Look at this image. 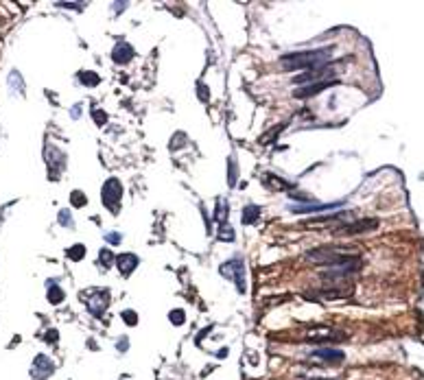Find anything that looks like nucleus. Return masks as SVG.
I'll return each mask as SVG.
<instances>
[{"label":"nucleus","instance_id":"obj_1","mask_svg":"<svg viewBox=\"0 0 424 380\" xmlns=\"http://www.w3.org/2000/svg\"><path fill=\"white\" fill-rule=\"evenodd\" d=\"M333 57V46L320 50H306V52H291L280 59L284 70H315L322 66H328V59Z\"/></svg>","mask_w":424,"mask_h":380},{"label":"nucleus","instance_id":"obj_2","mask_svg":"<svg viewBox=\"0 0 424 380\" xmlns=\"http://www.w3.org/2000/svg\"><path fill=\"white\" fill-rule=\"evenodd\" d=\"M101 199H103V206L110 210L112 214L118 212V206H121V199H123V186L116 177H110L105 181V186L101 190Z\"/></svg>","mask_w":424,"mask_h":380},{"label":"nucleus","instance_id":"obj_3","mask_svg":"<svg viewBox=\"0 0 424 380\" xmlns=\"http://www.w3.org/2000/svg\"><path fill=\"white\" fill-rule=\"evenodd\" d=\"M243 273H245V265H243V258H241V256H234L232 260H228L225 265H221V275H223V278H232V280L236 282L238 293H245V291H247Z\"/></svg>","mask_w":424,"mask_h":380},{"label":"nucleus","instance_id":"obj_4","mask_svg":"<svg viewBox=\"0 0 424 380\" xmlns=\"http://www.w3.org/2000/svg\"><path fill=\"white\" fill-rule=\"evenodd\" d=\"M52 371H55L52 360L46 356V354H37L35 360H33V365H31V378L33 380H46Z\"/></svg>","mask_w":424,"mask_h":380},{"label":"nucleus","instance_id":"obj_5","mask_svg":"<svg viewBox=\"0 0 424 380\" xmlns=\"http://www.w3.org/2000/svg\"><path fill=\"white\" fill-rule=\"evenodd\" d=\"M110 304V293L108 288H96L92 295H88V308L94 317H101L105 312V308Z\"/></svg>","mask_w":424,"mask_h":380},{"label":"nucleus","instance_id":"obj_6","mask_svg":"<svg viewBox=\"0 0 424 380\" xmlns=\"http://www.w3.org/2000/svg\"><path fill=\"white\" fill-rule=\"evenodd\" d=\"M343 201H335V203H291L289 210L295 214H306V212H324V210H335V208H341Z\"/></svg>","mask_w":424,"mask_h":380},{"label":"nucleus","instance_id":"obj_7","mask_svg":"<svg viewBox=\"0 0 424 380\" xmlns=\"http://www.w3.org/2000/svg\"><path fill=\"white\" fill-rule=\"evenodd\" d=\"M114 260L118 265V271L123 275H129L138 267V256H134V254H121V256H116Z\"/></svg>","mask_w":424,"mask_h":380},{"label":"nucleus","instance_id":"obj_8","mask_svg":"<svg viewBox=\"0 0 424 380\" xmlns=\"http://www.w3.org/2000/svg\"><path fill=\"white\" fill-rule=\"evenodd\" d=\"M131 57H134V48H131L127 42L116 44L114 50H112V59H114V64H127Z\"/></svg>","mask_w":424,"mask_h":380},{"label":"nucleus","instance_id":"obj_9","mask_svg":"<svg viewBox=\"0 0 424 380\" xmlns=\"http://www.w3.org/2000/svg\"><path fill=\"white\" fill-rule=\"evenodd\" d=\"M335 83H337L335 79H326V81H320V83H315V85H306V88L297 90V92H295V96H297V98L315 96V94H320V92H322L324 88H330V85H335Z\"/></svg>","mask_w":424,"mask_h":380},{"label":"nucleus","instance_id":"obj_10","mask_svg":"<svg viewBox=\"0 0 424 380\" xmlns=\"http://www.w3.org/2000/svg\"><path fill=\"white\" fill-rule=\"evenodd\" d=\"M315 358H324V363H341L346 358V354L341 350H335V347H324V350L313 352Z\"/></svg>","mask_w":424,"mask_h":380},{"label":"nucleus","instance_id":"obj_11","mask_svg":"<svg viewBox=\"0 0 424 380\" xmlns=\"http://www.w3.org/2000/svg\"><path fill=\"white\" fill-rule=\"evenodd\" d=\"M260 206H256V203H249V206H245L243 208V214H241V219L245 225H251L254 221H258V216H260Z\"/></svg>","mask_w":424,"mask_h":380},{"label":"nucleus","instance_id":"obj_12","mask_svg":"<svg viewBox=\"0 0 424 380\" xmlns=\"http://www.w3.org/2000/svg\"><path fill=\"white\" fill-rule=\"evenodd\" d=\"M48 293H46V297H48V301L50 304H62L64 301V291H62V286H57V282H48Z\"/></svg>","mask_w":424,"mask_h":380},{"label":"nucleus","instance_id":"obj_13","mask_svg":"<svg viewBox=\"0 0 424 380\" xmlns=\"http://www.w3.org/2000/svg\"><path fill=\"white\" fill-rule=\"evenodd\" d=\"M98 262L103 265V269H110L112 262H114V254H112L110 249H101V251H98Z\"/></svg>","mask_w":424,"mask_h":380},{"label":"nucleus","instance_id":"obj_14","mask_svg":"<svg viewBox=\"0 0 424 380\" xmlns=\"http://www.w3.org/2000/svg\"><path fill=\"white\" fill-rule=\"evenodd\" d=\"M219 240H228V242L234 240V229H232V227L228 225V221L221 223V232H219Z\"/></svg>","mask_w":424,"mask_h":380},{"label":"nucleus","instance_id":"obj_15","mask_svg":"<svg viewBox=\"0 0 424 380\" xmlns=\"http://www.w3.org/2000/svg\"><path fill=\"white\" fill-rule=\"evenodd\" d=\"M66 254H68V258H70V260H75V262H77V260H81L83 256H85V247H83V245H72Z\"/></svg>","mask_w":424,"mask_h":380},{"label":"nucleus","instance_id":"obj_16","mask_svg":"<svg viewBox=\"0 0 424 380\" xmlns=\"http://www.w3.org/2000/svg\"><path fill=\"white\" fill-rule=\"evenodd\" d=\"M169 319H171V324H173V326H184L186 314H184V310H180V308H175V310L169 312Z\"/></svg>","mask_w":424,"mask_h":380},{"label":"nucleus","instance_id":"obj_17","mask_svg":"<svg viewBox=\"0 0 424 380\" xmlns=\"http://www.w3.org/2000/svg\"><path fill=\"white\" fill-rule=\"evenodd\" d=\"M79 79H81L83 85H90V88H94V85L98 83V75H96V72H81V75H79Z\"/></svg>","mask_w":424,"mask_h":380},{"label":"nucleus","instance_id":"obj_18","mask_svg":"<svg viewBox=\"0 0 424 380\" xmlns=\"http://www.w3.org/2000/svg\"><path fill=\"white\" fill-rule=\"evenodd\" d=\"M70 201H72V206L81 208V206H85V203H88V197H85L81 190H75V193L70 195Z\"/></svg>","mask_w":424,"mask_h":380},{"label":"nucleus","instance_id":"obj_19","mask_svg":"<svg viewBox=\"0 0 424 380\" xmlns=\"http://www.w3.org/2000/svg\"><path fill=\"white\" fill-rule=\"evenodd\" d=\"M59 223H62L64 227H75V223H72V214L68 212V210H62V212H59Z\"/></svg>","mask_w":424,"mask_h":380},{"label":"nucleus","instance_id":"obj_20","mask_svg":"<svg viewBox=\"0 0 424 380\" xmlns=\"http://www.w3.org/2000/svg\"><path fill=\"white\" fill-rule=\"evenodd\" d=\"M123 319H125V324H127V326H136L138 324V314L134 310H125L123 312Z\"/></svg>","mask_w":424,"mask_h":380},{"label":"nucleus","instance_id":"obj_21","mask_svg":"<svg viewBox=\"0 0 424 380\" xmlns=\"http://www.w3.org/2000/svg\"><path fill=\"white\" fill-rule=\"evenodd\" d=\"M236 183V162L234 157H230V186H234Z\"/></svg>","mask_w":424,"mask_h":380},{"label":"nucleus","instance_id":"obj_22","mask_svg":"<svg viewBox=\"0 0 424 380\" xmlns=\"http://www.w3.org/2000/svg\"><path fill=\"white\" fill-rule=\"evenodd\" d=\"M105 240H108L110 245H118V242L123 240V236H121V234H116V232H110L108 236H105Z\"/></svg>","mask_w":424,"mask_h":380},{"label":"nucleus","instance_id":"obj_23","mask_svg":"<svg viewBox=\"0 0 424 380\" xmlns=\"http://www.w3.org/2000/svg\"><path fill=\"white\" fill-rule=\"evenodd\" d=\"M59 7H66V9H83V5L81 3H59Z\"/></svg>","mask_w":424,"mask_h":380},{"label":"nucleus","instance_id":"obj_24","mask_svg":"<svg viewBox=\"0 0 424 380\" xmlns=\"http://www.w3.org/2000/svg\"><path fill=\"white\" fill-rule=\"evenodd\" d=\"M116 347L121 352H127V337H123V339H118V343H116Z\"/></svg>","mask_w":424,"mask_h":380},{"label":"nucleus","instance_id":"obj_25","mask_svg":"<svg viewBox=\"0 0 424 380\" xmlns=\"http://www.w3.org/2000/svg\"><path fill=\"white\" fill-rule=\"evenodd\" d=\"M94 116H96V122H98V124L108 120V116H105V111H98V109H96V111H94Z\"/></svg>","mask_w":424,"mask_h":380},{"label":"nucleus","instance_id":"obj_26","mask_svg":"<svg viewBox=\"0 0 424 380\" xmlns=\"http://www.w3.org/2000/svg\"><path fill=\"white\" fill-rule=\"evenodd\" d=\"M50 339H52V341L57 339V332H55V330H52V332H46V341H50Z\"/></svg>","mask_w":424,"mask_h":380}]
</instances>
